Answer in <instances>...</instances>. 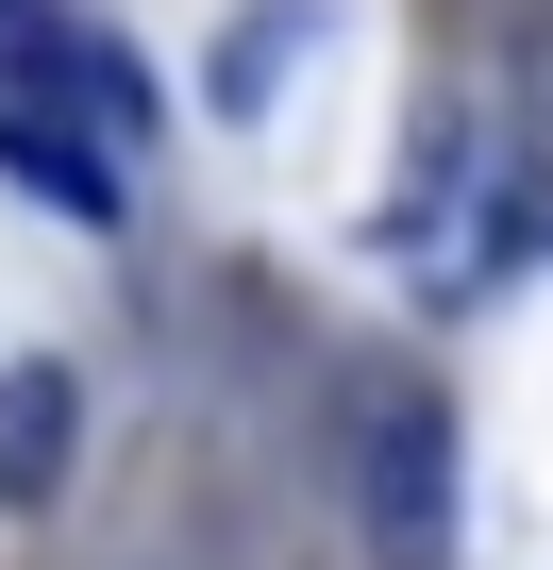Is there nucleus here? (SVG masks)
<instances>
[{
  "mask_svg": "<svg viewBox=\"0 0 553 570\" xmlns=\"http://www.w3.org/2000/svg\"><path fill=\"white\" fill-rule=\"evenodd\" d=\"M336 503L369 537V570H453V403L436 386H353L336 420Z\"/></svg>",
  "mask_w": 553,
  "mask_h": 570,
  "instance_id": "obj_1",
  "label": "nucleus"
},
{
  "mask_svg": "<svg viewBox=\"0 0 553 570\" xmlns=\"http://www.w3.org/2000/svg\"><path fill=\"white\" fill-rule=\"evenodd\" d=\"M18 101H51V118L101 135V151L151 135V68H135L118 35H68V18H18Z\"/></svg>",
  "mask_w": 553,
  "mask_h": 570,
  "instance_id": "obj_2",
  "label": "nucleus"
},
{
  "mask_svg": "<svg viewBox=\"0 0 553 570\" xmlns=\"http://www.w3.org/2000/svg\"><path fill=\"white\" fill-rule=\"evenodd\" d=\"M68 453H85V370L68 353H18V370H0V520H51L68 503Z\"/></svg>",
  "mask_w": 553,
  "mask_h": 570,
  "instance_id": "obj_3",
  "label": "nucleus"
},
{
  "mask_svg": "<svg viewBox=\"0 0 553 570\" xmlns=\"http://www.w3.org/2000/svg\"><path fill=\"white\" fill-rule=\"evenodd\" d=\"M0 168H18V185H51L68 218H118V151H85L51 101H0Z\"/></svg>",
  "mask_w": 553,
  "mask_h": 570,
  "instance_id": "obj_4",
  "label": "nucleus"
},
{
  "mask_svg": "<svg viewBox=\"0 0 553 570\" xmlns=\"http://www.w3.org/2000/svg\"><path fill=\"white\" fill-rule=\"evenodd\" d=\"M503 101H520V135L553 151V18H520V35H503Z\"/></svg>",
  "mask_w": 553,
  "mask_h": 570,
  "instance_id": "obj_5",
  "label": "nucleus"
}]
</instances>
